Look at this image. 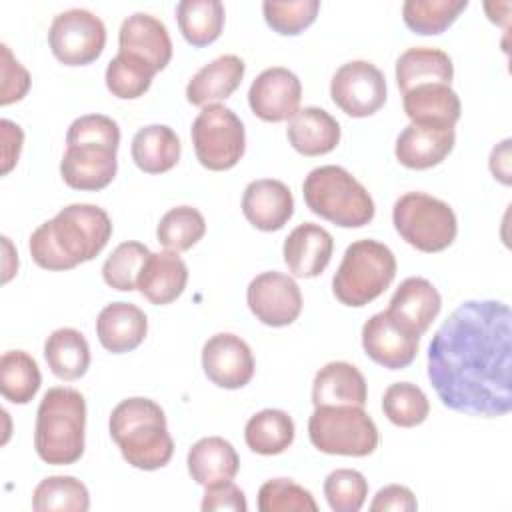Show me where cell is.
I'll list each match as a JSON object with an SVG mask.
<instances>
[{
	"mask_svg": "<svg viewBox=\"0 0 512 512\" xmlns=\"http://www.w3.org/2000/svg\"><path fill=\"white\" fill-rule=\"evenodd\" d=\"M108 428L122 458L138 470H158L174 454L164 410L150 398L134 396L116 404Z\"/></svg>",
	"mask_w": 512,
	"mask_h": 512,
	"instance_id": "3957f363",
	"label": "cell"
},
{
	"mask_svg": "<svg viewBox=\"0 0 512 512\" xmlns=\"http://www.w3.org/2000/svg\"><path fill=\"white\" fill-rule=\"evenodd\" d=\"M120 52H130L150 62L156 72L164 70L172 58V40L162 20L146 12H134L120 24Z\"/></svg>",
	"mask_w": 512,
	"mask_h": 512,
	"instance_id": "ffe728a7",
	"label": "cell"
},
{
	"mask_svg": "<svg viewBox=\"0 0 512 512\" xmlns=\"http://www.w3.org/2000/svg\"><path fill=\"white\" fill-rule=\"evenodd\" d=\"M362 348L376 364L388 370H402L414 362L420 336L384 310L370 316L362 326Z\"/></svg>",
	"mask_w": 512,
	"mask_h": 512,
	"instance_id": "5bb4252c",
	"label": "cell"
},
{
	"mask_svg": "<svg viewBox=\"0 0 512 512\" xmlns=\"http://www.w3.org/2000/svg\"><path fill=\"white\" fill-rule=\"evenodd\" d=\"M116 152L118 146L106 142H66V152L60 160L62 180L74 190L106 188L118 170Z\"/></svg>",
	"mask_w": 512,
	"mask_h": 512,
	"instance_id": "4fadbf2b",
	"label": "cell"
},
{
	"mask_svg": "<svg viewBox=\"0 0 512 512\" xmlns=\"http://www.w3.org/2000/svg\"><path fill=\"white\" fill-rule=\"evenodd\" d=\"M242 212L254 228L274 232L284 228V224L292 218L294 198L282 180H252L242 194Z\"/></svg>",
	"mask_w": 512,
	"mask_h": 512,
	"instance_id": "ac0fdd59",
	"label": "cell"
},
{
	"mask_svg": "<svg viewBox=\"0 0 512 512\" xmlns=\"http://www.w3.org/2000/svg\"><path fill=\"white\" fill-rule=\"evenodd\" d=\"M190 136L198 162L214 172L234 168L246 150L244 124L224 104L204 106L192 122Z\"/></svg>",
	"mask_w": 512,
	"mask_h": 512,
	"instance_id": "9c48e42d",
	"label": "cell"
},
{
	"mask_svg": "<svg viewBox=\"0 0 512 512\" xmlns=\"http://www.w3.org/2000/svg\"><path fill=\"white\" fill-rule=\"evenodd\" d=\"M188 266L178 252H152L138 276L136 290L152 304L164 306L174 302L186 288Z\"/></svg>",
	"mask_w": 512,
	"mask_h": 512,
	"instance_id": "603a6c76",
	"label": "cell"
},
{
	"mask_svg": "<svg viewBox=\"0 0 512 512\" xmlns=\"http://www.w3.org/2000/svg\"><path fill=\"white\" fill-rule=\"evenodd\" d=\"M404 112L414 124H436L450 126L460 120V98L450 88V84H422L408 92L402 98Z\"/></svg>",
	"mask_w": 512,
	"mask_h": 512,
	"instance_id": "83f0119b",
	"label": "cell"
},
{
	"mask_svg": "<svg viewBox=\"0 0 512 512\" xmlns=\"http://www.w3.org/2000/svg\"><path fill=\"white\" fill-rule=\"evenodd\" d=\"M112 236L106 210L96 204H70L30 234V256L44 270H70L96 258Z\"/></svg>",
	"mask_w": 512,
	"mask_h": 512,
	"instance_id": "7a4b0ae2",
	"label": "cell"
},
{
	"mask_svg": "<svg viewBox=\"0 0 512 512\" xmlns=\"http://www.w3.org/2000/svg\"><path fill=\"white\" fill-rule=\"evenodd\" d=\"M52 54L66 66L94 62L106 44L104 22L86 8H70L54 16L48 28Z\"/></svg>",
	"mask_w": 512,
	"mask_h": 512,
	"instance_id": "30bf717a",
	"label": "cell"
},
{
	"mask_svg": "<svg viewBox=\"0 0 512 512\" xmlns=\"http://www.w3.org/2000/svg\"><path fill=\"white\" fill-rule=\"evenodd\" d=\"M416 508H418V502H416L414 492L400 484H390V486L380 488L370 504L372 512H386V510L414 512Z\"/></svg>",
	"mask_w": 512,
	"mask_h": 512,
	"instance_id": "bcb514c9",
	"label": "cell"
},
{
	"mask_svg": "<svg viewBox=\"0 0 512 512\" xmlns=\"http://www.w3.org/2000/svg\"><path fill=\"white\" fill-rule=\"evenodd\" d=\"M452 78V58L440 48H408L396 60V82L402 94L422 84H450Z\"/></svg>",
	"mask_w": 512,
	"mask_h": 512,
	"instance_id": "f1b7e54d",
	"label": "cell"
},
{
	"mask_svg": "<svg viewBox=\"0 0 512 512\" xmlns=\"http://www.w3.org/2000/svg\"><path fill=\"white\" fill-rule=\"evenodd\" d=\"M512 312L500 300H466L428 346V380L460 414L496 418L512 408Z\"/></svg>",
	"mask_w": 512,
	"mask_h": 512,
	"instance_id": "6da1fadb",
	"label": "cell"
},
{
	"mask_svg": "<svg viewBox=\"0 0 512 512\" xmlns=\"http://www.w3.org/2000/svg\"><path fill=\"white\" fill-rule=\"evenodd\" d=\"M334 250L332 234L314 222L298 224L284 240V262L288 270L298 278L320 276Z\"/></svg>",
	"mask_w": 512,
	"mask_h": 512,
	"instance_id": "d6986e66",
	"label": "cell"
},
{
	"mask_svg": "<svg viewBox=\"0 0 512 512\" xmlns=\"http://www.w3.org/2000/svg\"><path fill=\"white\" fill-rule=\"evenodd\" d=\"M32 508L36 512H86L90 494L74 476H48L34 488Z\"/></svg>",
	"mask_w": 512,
	"mask_h": 512,
	"instance_id": "d590c367",
	"label": "cell"
},
{
	"mask_svg": "<svg viewBox=\"0 0 512 512\" xmlns=\"http://www.w3.org/2000/svg\"><path fill=\"white\" fill-rule=\"evenodd\" d=\"M382 410L392 424L412 428L428 418L430 402L420 386L412 382H394L384 390Z\"/></svg>",
	"mask_w": 512,
	"mask_h": 512,
	"instance_id": "f35d334b",
	"label": "cell"
},
{
	"mask_svg": "<svg viewBox=\"0 0 512 512\" xmlns=\"http://www.w3.org/2000/svg\"><path fill=\"white\" fill-rule=\"evenodd\" d=\"M246 64L236 54H224L202 66L186 84V98L192 106L220 104L232 96L244 78Z\"/></svg>",
	"mask_w": 512,
	"mask_h": 512,
	"instance_id": "d4e9b609",
	"label": "cell"
},
{
	"mask_svg": "<svg viewBox=\"0 0 512 512\" xmlns=\"http://www.w3.org/2000/svg\"><path fill=\"white\" fill-rule=\"evenodd\" d=\"M132 160L146 174H162L180 160V138L166 124L140 128L132 138Z\"/></svg>",
	"mask_w": 512,
	"mask_h": 512,
	"instance_id": "f546056e",
	"label": "cell"
},
{
	"mask_svg": "<svg viewBox=\"0 0 512 512\" xmlns=\"http://www.w3.org/2000/svg\"><path fill=\"white\" fill-rule=\"evenodd\" d=\"M0 130H2V174H8L18 162L22 142H24V132L18 124H14L8 118L0 120Z\"/></svg>",
	"mask_w": 512,
	"mask_h": 512,
	"instance_id": "7dc6e473",
	"label": "cell"
},
{
	"mask_svg": "<svg viewBox=\"0 0 512 512\" xmlns=\"http://www.w3.org/2000/svg\"><path fill=\"white\" fill-rule=\"evenodd\" d=\"M250 312L266 326L282 328L292 324L302 312V292L294 278L270 270L262 272L246 288Z\"/></svg>",
	"mask_w": 512,
	"mask_h": 512,
	"instance_id": "7c38bea8",
	"label": "cell"
},
{
	"mask_svg": "<svg viewBox=\"0 0 512 512\" xmlns=\"http://www.w3.org/2000/svg\"><path fill=\"white\" fill-rule=\"evenodd\" d=\"M368 400V386L362 372L350 362H328L312 382L314 406H362Z\"/></svg>",
	"mask_w": 512,
	"mask_h": 512,
	"instance_id": "cb8c5ba5",
	"label": "cell"
},
{
	"mask_svg": "<svg viewBox=\"0 0 512 512\" xmlns=\"http://www.w3.org/2000/svg\"><path fill=\"white\" fill-rule=\"evenodd\" d=\"M318 10H320L318 0H288V2L266 0L262 4L266 24L282 36L300 34L304 28H308L316 20Z\"/></svg>",
	"mask_w": 512,
	"mask_h": 512,
	"instance_id": "b9f144b4",
	"label": "cell"
},
{
	"mask_svg": "<svg viewBox=\"0 0 512 512\" xmlns=\"http://www.w3.org/2000/svg\"><path fill=\"white\" fill-rule=\"evenodd\" d=\"M146 332L148 318L144 310L130 302H112L96 318L98 340L112 354L132 352L144 342Z\"/></svg>",
	"mask_w": 512,
	"mask_h": 512,
	"instance_id": "7402d4cb",
	"label": "cell"
},
{
	"mask_svg": "<svg viewBox=\"0 0 512 512\" xmlns=\"http://www.w3.org/2000/svg\"><path fill=\"white\" fill-rule=\"evenodd\" d=\"M294 432V420L288 416V412L266 408L250 416L244 428V440L252 452L276 456L294 442Z\"/></svg>",
	"mask_w": 512,
	"mask_h": 512,
	"instance_id": "d6a6232c",
	"label": "cell"
},
{
	"mask_svg": "<svg viewBox=\"0 0 512 512\" xmlns=\"http://www.w3.org/2000/svg\"><path fill=\"white\" fill-rule=\"evenodd\" d=\"M468 8V0H406L402 4L404 24L422 36L442 34Z\"/></svg>",
	"mask_w": 512,
	"mask_h": 512,
	"instance_id": "8d00e7d4",
	"label": "cell"
},
{
	"mask_svg": "<svg viewBox=\"0 0 512 512\" xmlns=\"http://www.w3.org/2000/svg\"><path fill=\"white\" fill-rule=\"evenodd\" d=\"M206 232V220L202 212L194 206L170 208L158 222L156 238L172 252L190 250Z\"/></svg>",
	"mask_w": 512,
	"mask_h": 512,
	"instance_id": "74e56055",
	"label": "cell"
},
{
	"mask_svg": "<svg viewBox=\"0 0 512 512\" xmlns=\"http://www.w3.org/2000/svg\"><path fill=\"white\" fill-rule=\"evenodd\" d=\"M200 508L204 512H246L248 504H246V496L244 492L232 482H220V484H212L206 486L204 496H202V504Z\"/></svg>",
	"mask_w": 512,
	"mask_h": 512,
	"instance_id": "f6af8a7d",
	"label": "cell"
},
{
	"mask_svg": "<svg viewBox=\"0 0 512 512\" xmlns=\"http://www.w3.org/2000/svg\"><path fill=\"white\" fill-rule=\"evenodd\" d=\"M86 400L68 386L48 388L36 410L34 448L40 460L54 466L74 464L84 454Z\"/></svg>",
	"mask_w": 512,
	"mask_h": 512,
	"instance_id": "277c9868",
	"label": "cell"
},
{
	"mask_svg": "<svg viewBox=\"0 0 512 512\" xmlns=\"http://www.w3.org/2000/svg\"><path fill=\"white\" fill-rule=\"evenodd\" d=\"M286 136L296 152L304 156H322L338 146L340 124L324 108L304 106L288 120Z\"/></svg>",
	"mask_w": 512,
	"mask_h": 512,
	"instance_id": "484cf974",
	"label": "cell"
},
{
	"mask_svg": "<svg viewBox=\"0 0 512 512\" xmlns=\"http://www.w3.org/2000/svg\"><path fill=\"white\" fill-rule=\"evenodd\" d=\"M332 102L352 118H366L386 102V78L368 60L342 64L330 80Z\"/></svg>",
	"mask_w": 512,
	"mask_h": 512,
	"instance_id": "8fae6325",
	"label": "cell"
},
{
	"mask_svg": "<svg viewBox=\"0 0 512 512\" xmlns=\"http://www.w3.org/2000/svg\"><path fill=\"white\" fill-rule=\"evenodd\" d=\"M202 368L212 384L238 390L252 380L256 364L250 346L240 336L218 332L202 346Z\"/></svg>",
	"mask_w": 512,
	"mask_h": 512,
	"instance_id": "9a60e30c",
	"label": "cell"
},
{
	"mask_svg": "<svg viewBox=\"0 0 512 512\" xmlns=\"http://www.w3.org/2000/svg\"><path fill=\"white\" fill-rule=\"evenodd\" d=\"M302 194L310 212L340 228L366 226L376 212L368 190L346 168L334 164L310 170Z\"/></svg>",
	"mask_w": 512,
	"mask_h": 512,
	"instance_id": "5b68a950",
	"label": "cell"
},
{
	"mask_svg": "<svg viewBox=\"0 0 512 512\" xmlns=\"http://www.w3.org/2000/svg\"><path fill=\"white\" fill-rule=\"evenodd\" d=\"M308 436L324 454L360 458L378 448V428L362 406H314Z\"/></svg>",
	"mask_w": 512,
	"mask_h": 512,
	"instance_id": "ba28073f",
	"label": "cell"
},
{
	"mask_svg": "<svg viewBox=\"0 0 512 512\" xmlns=\"http://www.w3.org/2000/svg\"><path fill=\"white\" fill-rule=\"evenodd\" d=\"M42 384L36 360L24 350H8L0 358V392L12 404H28Z\"/></svg>",
	"mask_w": 512,
	"mask_h": 512,
	"instance_id": "836d02e7",
	"label": "cell"
},
{
	"mask_svg": "<svg viewBox=\"0 0 512 512\" xmlns=\"http://www.w3.org/2000/svg\"><path fill=\"white\" fill-rule=\"evenodd\" d=\"M154 74L156 68L150 62L136 54L118 50V54L106 66L104 80L112 96L122 100H134L150 88Z\"/></svg>",
	"mask_w": 512,
	"mask_h": 512,
	"instance_id": "e575fe53",
	"label": "cell"
},
{
	"mask_svg": "<svg viewBox=\"0 0 512 512\" xmlns=\"http://www.w3.org/2000/svg\"><path fill=\"white\" fill-rule=\"evenodd\" d=\"M396 232L420 252L446 250L456 234L458 220L454 210L440 198L424 192H406L392 206Z\"/></svg>",
	"mask_w": 512,
	"mask_h": 512,
	"instance_id": "52a82bcc",
	"label": "cell"
},
{
	"mask_svg": "<svg viewBox=\"0 0 512 512\" xmlns=\"http://www.w3.org/2000/svg\"><path fill=\"white\" fill-rule=\"evenodd\" d=\"M442 298L436 286L420 276H410L400 282L390 298L388 314L400 324L422 336L434 318L440 314Z\"/></svg>",
	"mask_w": 512,
	"mask_h": 512,
	"instance_id": "44dd1931",
	"label": "cell"
},
{
	"mask_svg": "<svg viewBox=\"0 0 512 512\" xmlns=\"http://www.w3.org/2000/svg\"><path fill=\"white\" fill-rule=\"evenodd\" d=\"M188 472L200 486H212L234 480L240 468V458L234 446L220 436H206L188 450Z\"/></svg>",
	"mask_w": 512,
	"mask_h": 512,
	"instance_id": "4316f807",
	"label": "cell"
},
{
	"mask_svg": "<svg viewBox=\"0 0 512 512\" xmlns=\"http://www.w3.org/2000/svg\"><path fill=\"white\" fill-rule=\"evenodd\" d=\"M260 512H316L314 496L290 478L266 480L258 490Z\"/></svg>",
	"mask_w": 512,
	"mask_h": 512,
	"instance_id": "60d3db41",
	"label": "cell"
},
{
	"mask_svg": "<svg viewBox=\"0 0 512 512\" xmlns=\"http://www.w3.org/2000/svg\"><path fill=\"white\" fill-rule=\"evenodd\" d=\"M2 60H0V72H2V86H0V104L8 106L12 102L22 100L30 90V74L28 70L12 56L10 48L6 44H0Z\"/></svg>",
	"mask_w": 512,
	"mask_h": 512,
	"instance_id": "ee69618b",
	"label": "cell"
},
{
	"mask_svg": "<svg viewBox=\"0 0 512 512\" xmlns=\"http://www.w3.org/2000/svg\"><path fill=\"white\" fill-rule=\"evenodd\" d=\"M396 276L394 252L372 238L352 242L332 278L334 296L352 308L376 300Z\"/></svg>",
	"mask_w": 512,
	"mask_h": 512,
	"instance_id": "8992f818",
	"label": "cell"
},
{
	"mask_svg": "<svg viewBox=\"0 0 512 512\" xmlns=\"http://www.w3.org/2000/svg\"><path fill=\"white\" fill-rule=\"evenodd\" d=\"M456 132L450 126L410 122L396 138L394 154L398 162L412 170L438 166L454 148Z\"/></svg>",
	"mask_w": 512,
	"mask_h": 512,
	"instance_id": "e0dca14e",
	"label": "cell"
},
{
	"mask_svg": "<svg viewBox=\"0 0 512 512\" xmlns=\"http://www.w3.org/2000/svg\"><path fill=\"white\" fill-rule=\"evenodd\" d=\"M44 358L60 380H78L90 366V346L76 328H58L44 342Z\"/></svg>",
	"mask_w": 512,
	"mask_h": 512,
	"instance_id": "4dcf8cb0",
	"label": "cell"
},
{
	"mask_svg": "<svg viewBox=\"0 0 512 512\" xmlns=\"http://www.w3.org/2000/svg\"><path fill=\"white\" fill-rule=\"evenodd\" d=\"M226 10L220 0H180L176 20L184 40L196 48L208 46L222 34Z\"/></svg>",
	"mask_w": 512,
	"mask_h": 512,
	"instance_id": "1f68e13d",
	"label": "cell"
},
{
	"mask_svg": "<svg viewBox=\"0 0 512 512\" xmlns=\"http://www.w3.org/2000/svg\"><path fill=\"white\" fill-rule=\"evenodd\" d=\"M302 84L298 76L282 66L262 70L248 90L250 110L266 122L290 120L300 110Z\"/></svg>",
	"mask_w": 512,
	"mask_h": 512,
	"instance_id": "2e32d148",
	"label": "cell"
},
{
	"mask_svg": "<svg viewBox=\"0 0 512 512\" xmlns=\"http://www.w3.org/2000/svg\"><path fill=\"white\" fill-rule=\"evenodd\" d=\"M490 170L502 184H510V138L502 140L490 152Z\"/></svg>",
	"mask_w": 512,
	"mask_h": 512,
	"instance_id": "c3c4849f",
	"label": "cell"
},
{
	"mask_svg": "<svg viewBox=\"0 0 512 512\" xmlns=\"http://www.w3.org/2000/svg\"><path fill=\"white\" fill-rule=\"evenodd\" d=\"M324 496L334 512H358L368 496V482L362 472L338 468L324 480Z\"/></svg>",
	"mask_w": 512,
	"mask_h": 512,
	"instance_id": "7bdbcfd3",
	"label": "cell"
},
{
	"mask_svg": "<svg viewBox=\"0 0 512 512\" xmlns=\"http://www.w3.org/2000/svg\"><path fill=\"white\" fill-rule=\"evenodd\" d=\"M152 252L148 250L146 244L128 240L118 244L112 254L106 258L102 266V278L104 282L120 292H130L136 290L138 276Z\"/></svg>",
	"mask_w": 512,
	"mask_h": 512,
	"instance_id": "ab89813d",
	"label": "cell"
}]
</instances>
